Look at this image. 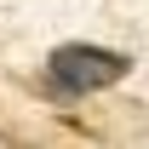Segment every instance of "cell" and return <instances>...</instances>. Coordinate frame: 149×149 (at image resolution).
<instances>
[{"mask_svg":"<svg viewBox=\"0 0 149 149\" xmlns=\"http://www.w3.org/2000/svg\"><path fill=\"white\" fill-rule=\"evenodd\" d=\"M126 74H132V57L126 52L86 46V40H63V46H52V57H46V92L63 97V103H74V97L103 92V86L126 80Z\"/></svg>","mask_w":149,"mask_h":149,"instance_id":"6da1fadb","label":"cell"}]
</instances>
